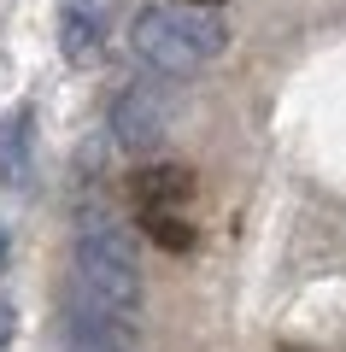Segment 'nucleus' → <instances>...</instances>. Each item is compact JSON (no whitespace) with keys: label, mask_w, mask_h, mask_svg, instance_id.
I'll use <instances>...</instances> for the list:
<instances>
[{"label":"nucleus","mask_w":346,"mask_h":352,"mask_svg":"<svg viewBox=\"0 0 346 352\" xmlns=\"http://www.w3.org/2000/svg\"><path fill=\"white\" fill-rule=\"evenodd\" d=\"M129 47L164 76H194L229 47V30L211 6H182V0H153L129 18Z\"/></svg>","instance_id":"1"},{"label":"nucleus","mask_w":346,"mask_h":352,"mask_svg":"<svg viewBox=\"0 0 346 352\" xmlns=\"http://www.w3.org/2000/svg\"><path fill=\"white\" fill-rule=\"evenodd\" d=\"M76 300L100 305V311L136 323L141 311V264L129 229H118L111 217H88L76 235Z\"/></svg>","instance_id":"2"},{"label":"nucleus","mask_w":346,"mask_h":352,"mask_svg":"<svg viewBox=\"0 0 346 352\" xmlns=\"http://www.w3.org/2000/svg\"><path fill=\"white\" fill-rule=\"evenodd\" d=\"M164 129H171V106H164V94L153 82H129L111 100V135H118V147L153 153L164 141Z\"/></svg>","instance_id":"3"},{"label":"nucleus","mask_w":346,"mask_h":352,"mask_svg":"<svg viewBox=\"0 0 346 352\" xmlns=\"http://www.w3.org/2000/svg\"><path fill=\"white\" fill-rule=\"evenodd\" d=\"M106 18H111V0H65V12H59V53L71 65H94L100 41H106Z\"/></svg>","instance_id":"4"},{"label":"nucleus","mask_w":346,"mask_h":352,"mask_svg":"<svg viewBox=\"0 0 346 352\" xmlns=\"http://www.w3.org/2000/svg\"><path fill=\"white\" fill-rule=\"evenodd\" d=\"M182 200H188V170H176V164L136 170V206L141 212H182Z\"/></svg>","instance_id":"5"},{"label":"nucleus","mask_w":346,"mask_h":352,"mask_svg":"<svg viewBox=\"0 0 346 352\" xmlns=\"http://www.w3.org/2000/svg\"><path fill=\"white\" fill-rule=\"evenodd\" d=\"M30 106H18L12 124H6V135H0V182L6 188H24L30 182Z\"/></svg>","instance_id":"6"},{"label":"nucleus","mask_w":346,"mask_h":352,"mask_svg":"<svg viewBox=\"0 0 346 352\" xmlns=\"http://www.w3.org/2000/svg\"><path fill=\"white\" fill-rule=\"evenodd\" d=\"M141 229H147L159 247H171V252H188V247H194V223H188L182 212H141Z\"/></svg>","instance_id":"7"},{"label":"nucleus","mask_w":346,"mask_h":352,"mask_svg":"<svg viewBox=\"0 0 346 352\" xmlns=\"http://www.w3.org/2000/svg\"><path fill=\"white\" fill-rule=\"evenodd\" d=\"M12 335H18V311H12V300L0 294V346H12Z\"/></svg>","instance_id":"8"},{"label":"nucleus","mask_w":346,"mask_h":352,"mask_svg":"<svg viewBox=\"0 0 346 352\" xmlns=\"http://www.w3.org/2000/svg\"><path fill=\"white\" fill-rule=\"evenodd\" d=\"M6 247H12V241H6V229H0V270H6Z\"/></svg>","instance_id":"9"},{"label":"nucleus","mask_w":346,"mask_h":352,"mask_svg":"<svg viewBox=\"0 0 346 352\" xmlns=\"http://www.w3.org/2000/svg\"><path fill=\"white\" fill-rule=\"evenodd\" d=\"M182 6H217V0H182Z\"/></svg>","instance_id":"10"},{"label":"nucleus","mask_w":346,"mask_h":352,"mask_svg":"<svg viewBox=\"0 0 346 352\" xmlns=\"http://www.w3.org/2000/svg\"><path fill=\"white\" fill-rule=\"evenodd\" d=\"M288 352H299V346H288Z\"/></svg>","instance_id":"11"}]
</instances>
